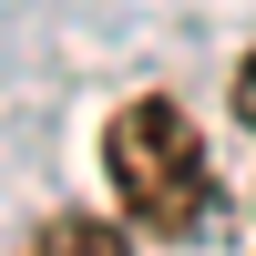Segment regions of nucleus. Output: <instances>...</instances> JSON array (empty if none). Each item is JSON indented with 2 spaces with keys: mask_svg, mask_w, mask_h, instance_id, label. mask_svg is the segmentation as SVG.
<instances>
[{
  "mask_svg": "<svg viewBox=\"0 0 256 256\" xmlns=\"http://www.w3.org/2000/svg\"><path fill=\"white\" fill-rule=\"evenodd\" d=\"M236 123H246V134H256V52L236 62Z\"/></svg>",
  "mask_w": 256,
  "mask_h": 256,
  "instance_id": "obj_3",
  "label": "nucleus"
},
{
  "mask_svg": "<svg viewBox=\"0 0 256 256\" xmlns=\"http://www.w3.org/2000/svg\"><path fill=\"white\" fill-rule=\"evenodd\" d=\"M102 174L123 195V226H144V236H195L216 205V154L174 92H134L102 123Z\"/></svg>",
  "mask_w": 256,
  "mask_h": 256,
  "instance_id": "obj_1",
  "label": "nucleus"
},
{
  "mask_svg": "<svg viewBox=\"0 0 256 256\" xmlns=\"http://www.w3.org/2000/svg\"><path fill=\"white\" fill-rule=\"evenodd\" d=\"M31 256H52V246H31Z\"/></svg>",
  "mask_w": 256,
  "mask_h": 256,
  "instance_id": "obj_4",
  "label": "nucleus"
},
{
  "mask_svg": "<svg viewBox=\"0 0 256 256\" xmlns=\"http://www.w3.org/2000/svg\"><path fill=\"white\" fill-rule=\"evenodd\" d=\"M41 246L52 256H134V226H113V216H52Z\"/></svg>",
  "mask_w": 256,
  "mask_h": 256,
  "instance_id": "obj_2",
  "label": "nucleus"
}]
</instances>
